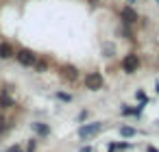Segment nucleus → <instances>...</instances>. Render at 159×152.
<instances>
[{"mask_svg":"<svg viewBox=\"0 0 159 152\" xmlns=\"http://www.w3.org/2000/svg\"><path fill=\"white\" fill-rule=\"evenodd\" d=\"M16 59H18L20 65H24V67H35V63H37V54H35L33 50H29V48L18 50V52H16Z\"/></svg>","mask_w":159,"mask_h":152,"instance_id":"f257e3e1","label":"nucleus"},{"mask_svg":"<svg viewBox=\"0 0 159 152\" xmlns=\"http://www.w3.org/2000/svg\"><path fill=\"white\" fill-rule=\"evenodd\" d=\"M85 89H89V91H98V89H102V85H105V78H102V74L100 72H89L87 76H85Z\"/></svg>","mask_w":159,"mask_h":152,"instance_id":"f03ea898","label":"nucleus"},{"mask_svg":"<svg viewBox=\"0 0 159 152\" xmlns=\"http://www.w3.org/2000/svg\"><path fill=\"white\" fill-rule=\"evenodd\" d=\"M122 70H124L126 74H135V72L139 70V57H137L135 52H129V54L122 59Z\"/></svg>","mask_w":159,"mask_h":152,"instance_id":"7ed1b4c3","label":"nucleus"},{"mask_svg":"<svg viewBox=\"0 0 159 152\" xmlns=\"http://www.w3.org/2000/svg\"><path fill=\"white\" fill-rule=\"evenodd\" d=\"M100 128H102V124H100V122H92V124H83V126H79V137H81V139H87V137H94L96 132H100Z\"/></svg>","mask_w":159,"mask_h":152,"instance_id":"20e7f679","label":"nucleus"},{"mask_svg":"<svg viewBox=\"0 0 159 152\" xmlns=\"http://www.w3.org/2000/svg\"><path fill=\"white\" fill-rule=\"evenodd\" d=\"M120 18H122V22L124 24H129V26H133L137 20H139V13L133 9V7H124L122 11H120Z\"/></svg>","mask_w":159,"mask_h":152,"instance_id":"39448f33","label":"nucleus"},{"mask_svg":"<svg viewBox=\"0 0 159 152\" xmlns=\"http://www.w3.org/2000/svg\"><path fill=\"white\" fill-rule=\"evenodd\" d=\"M61 74H63V78H68L70 83L79 80V70H76L74 65H63V67H61Z\"/></svg>","mask_w":159,"mask_h":152,"instance_id":"423d86ee","label":"nucleus"},{"mask_svg":"<svg viewBox=\"0 0 159 152\" xmlns=\"http://www.w3.org/2000/svg\"><path fill=\"white\" fill-rule=\"evenodd\" d=\"M11 57H16L13 46L7 44V41H0V59H11Z\"/></svg>","mask_w":159,"mask_h":152,"instance_id":"0eeeda50","label":"nucleus"},{"mask_svg":"<svg viewBox=\"0 0 159 152\" xmlns=\"http://www.w3.org/2000/svg\"><path fill=\"white\" fill-rule=\"evenodd\" d=\"M31 126H33V130H35L39 137H48V135H50V126L44 124V122H33Z\"/></svg>","mask_w":159,"mask_h":152,"instance_id":"6e6552de","label":"nucleus"},{"mask_svg":"<svg viewBox=\"0 0 159 152\" xmlns=\"http://www.w3.org/2000/svg\"><path fill=\"white\" fill-rule=\"evenodd\" d=\"M0 104H2V109H9V106H13V100L7 93H0Z\"/></svg>","mask_w":159,"mask_h":152,"instance_id":"1a4fd4ad","label":"nucleus"},{"mask_svg":"<svg viewBox=\"0 0 159 152\" xmlns=\"http://www.w3.org/2000/svg\"><path fill=\"white\" fill-rule=\"evenodd\" d=\"M120 135H122V137H133V135H135V128H133V126H122V128H120Z\"/></svg>","mask_w":159,"mask_h":152,"instance_id":"9d476101","label":"nucleus"},{"mask_svg":"<svg viewBox=\"0 0 159 152\" xmlns=\"http://www.w3.org/2000/svg\"><path fill=\"white\" fill-rule=\"evenodd\" d=\"M57 98H59V100H63V102H70V100H72V96H70V93H63V91H59V93H57Z\"/></svg>","mask_w":159,"mask_h":152,"instance_id":"9b49d317","label":"nucleus"},{"mask_svg":"<svg viewBox=\"0 0 159 152\" xmlns=\"http://www.w3.org/2000/svg\"><path fill=\"white\" fill-rule=\"evenodd\" d=\"M35 67H37V72H46V67H48V65H46V61H37V63H35Z\"/></svg>","mask_w":159,"mask_h":152,"instance_id":"f8f14e48","label":"nucleus"},{"mask_svg":"<svg viewBox=\"0 0 159 152\" xmlns=\"http://www.w3.org/2000/svg\"><path fill=\"white\" fill-rule=\"evenodd\" d=\"M122 115H137V113H135V109H131V106H122Z\"/></svg>","mask_w":159,"mask_h":152,"instance_id":"ddd939ff","label":"nucleus"},{"mask_svg":"<svg viewBox=\"0 0 159 152\" xmlns=\"http://www.w3.org/2000/svg\"><path fill=\"white\" fill-rule=\"evenodd\" d=\"M135 98H137L139 102H148V98H146V93H144V91H137V93H135Z\"/></svg>","mask_w":159,"mask_h":152,"instance_id":"4468645a","label":"nucleus"},{"mask_svg":"<svg viewBox=\"0 0 159 152\" xmlns=\"http://www.w3.org/2000/svg\"><path fill=\"white\" fill-rule=\"evenodd\" d=\"M7 152H22V150H20V145H11Z\"/></svg>","mask_w":159,"mask_h":152,"instance_id":"2eb2a0df","label":"nucleus"},{"mask_svg":"<svg viewBox=\"0 0 159 152\" xmlns=\"http://www.w3.org/2000/svg\"><path fill=\"white\" fill-rule=\"evenodd\" d=\"M7 130V124H5V119H0V132H5Z\"/></svg>","mask_w":159,"mask_h":152,"instance_id":"dca6fc26","label":"nucleus"},{"mask_svg":"<svg viewBox=\"0 0 159 152\" xmlns=\"http://www.w3.org/2000/svg\"><path fill=\"white\" fill-rule=\"evenodd\" d=\"M29 152H35V141L31 139V143H29Z\"/></svg>","mask_w":159,"mask_h":152,"instance_id":"f3484780","label":"nucleus"},{"mask_svg":"<svg viewBox=\"0 0 159 152\" xmlns=\"http://www.w3.org/2000/svg\"><path fill=\"white\" fill-rule=\"evenodd\" d=\"M146 152H159V150H157L155 145H148V148H146Z\"/></svg>","mask_w":159,"mask_h":152,"instance_id":"a211bd4d","label":"nucleus"},{"mask_svg":"<svg viewBox=\"0 0 159 152\" xmlns=\"http://www.w3.org/2000/svg\"><path fill=\"white\" fill-rule=\"evenodd\" d=\"M81 152H92V148H81Z\"/></svg>","mask_w":159,"mask_h":152,"instance_id":"6ab92c4d","label":"nucleus"},{"mask_svg":"<svg viewBox=\"0 0 159 152\" xmlns=\"http://www.w3.org/2000/svg\"><path fill=\"white\" fill-rule=\"evenodd\" d=\"M129 2H137V0H129Z\"/></svg>","mask_w":159,"mask_h":152,"instance_id":"aec40b11","label":"nucleus"},{"mask_svg":"<svg viewBox=\"0 0 159 152\" xmlns=\"http://www.w3.org/2000/svg\"><path fill=\"white\" fill-rule=\"evenodd\" d=\"M89 2H94V0H89Z\"/></svg>","mask_w":159,"mask_h":152,"instance_id":"412c9836","label":"nucleus"},{"mask_svg":"<svg viewBox=\"0 0 159 152\" xmlns=\"http://www.w3.org/2000/svg\"><path fill=\"white\" fill-rule=\"evenodd\" d=\"M157 5H159V0H157Z\"/></svg>","mask_w":159,"mask_h":152,"instance_id":"4be33fe9","label":"nucleus"}]
</instances>
